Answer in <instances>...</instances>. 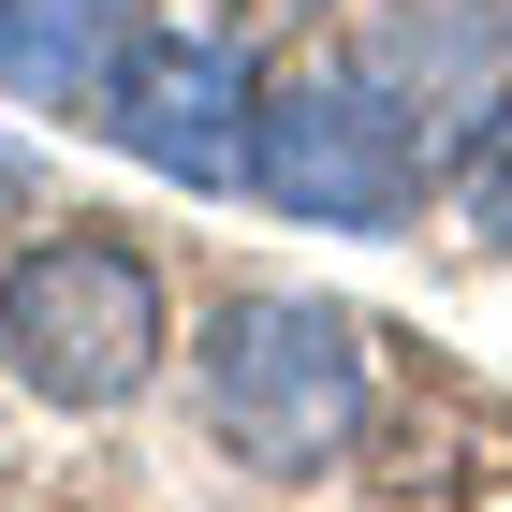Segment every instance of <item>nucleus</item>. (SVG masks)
Returning a JSON list of instances; mask_svg holds the SVG:
<instances>
[{"mask_svg":"<svg viewBox=\"0 0 512 512\" xmlns=\"http://www.w3.org/2000/svg\"><path fill=\"white\" fill-rule=\"evenodd\" d=\"M249 59L220 30H132L118 88H103V132H118L147 176H191V191H235L249 176Z\"/></svg>","mask_w":512,"mask_h":512,"instance_id":"nucleus-4","label":"nucleus"},{"mask_svg":"<svg viewBox=\"0 0 512 512\" xmlns=\"http://www.w3.org/2000/svg\"><path fill=\"white\" fill-rule=\"evenodd\" d=\"M30 191H44V161H30V147H0V205H30Z\"/></svg>","mask_w":512,"mask_h":512,"instance_id":"nucleus-8","label":"nucleus"},{"mask_svg":"<svg viewBox=\"0 0 512 512\" xmlns=\"http://www.w3.org/2000/svg\"><path fill=\"white\" fill-rule=\"evenodd\" d=\"M366 74H381L410 118H454V147H469V132L498 118V15H483V0H381Z\"/></svg>","mask_w":512,"mask_h":512,"instance_id":"nucleus-5","label":"nucleus"},{"mask_svg":"<svg viewBox=\"0 0 512 512\" xmlns=\"http://www.w3.org/2000/svg\"><path fill=\"white\" fill-rule=\"evenodd\" d=\"M132 59V0H0V88L15 103H103Z\"/></svg>","mask_w":512,"mask_h":512,"instance_id":"nucleus-6","label":"nucleus"},{"mask_svg":"<svg viewBox=\"0 0 512 512\" xmlns=\"http://www.w3.org/2000/svg\"><path fill=\"white\" fill-rule=\"evenodd\" d=\"M176 352L161 322V264L132 235H30L0 264V366L44 395V410H132Z\"/></svg>","mask_w":512,"mask_h":512,"instance_id":"nucleus-2","label":"nucleus"},{"mask_svg":"<svg viewBox=\"0 0 512 512\" xmlns=\"http://www.w3.org/2000/svg\"><path fill=\"white\" fill-rule=\"evenodd\" d=\"M191 395H205V439L264 483H308L337 469L366 425H381V366H366V322L322 308V293H235L205 308L191 337Z\"/></svg>","mask_w":512,"mask_h":512,"instance_id":"nucleus-1","label":"nucleus"},{"mask_svg":"<svg viewBox=\"0 0 512 512\" xmlns=\"http://www.w3.org/2000/svg\"><path fill=\"white\" fill-rule=\"evenodd\" d=\"M454 220H469L483 249H512V103L469 132V147H454Z\"/></svg>","mask_w":512,"mask_h":512,"instance_id":"nucleus-7","label":"nucleus"},{"mask_svg":"<svg viewBox=\"0 0 512 512\" xmlns=\"http://www.w3.org/2000/svg\"><path fill=\"white\" fill-rule=\"evenodd\" d=\"M249 191L278 220H322V235H395L425 205V118L395 103L366 59H322V74L264 88L249 118Z\"/></svg>","mask_w":512,"mask_h":512,"instance_id":"nucleus-3","label":"nucleus"}]
</instances>
